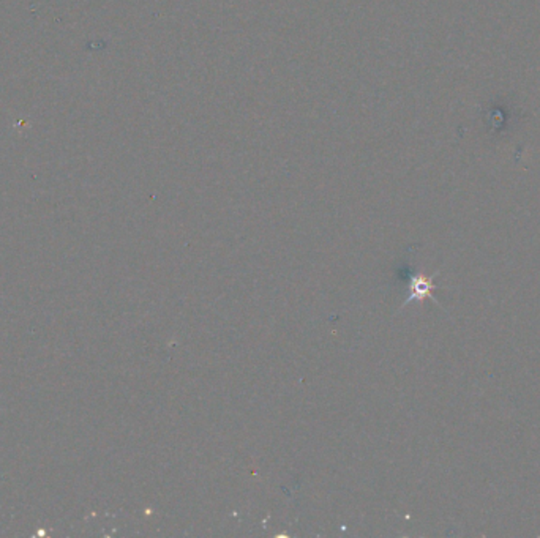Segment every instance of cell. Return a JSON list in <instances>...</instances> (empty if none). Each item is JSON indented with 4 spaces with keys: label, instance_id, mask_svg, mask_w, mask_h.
I'll use <instances>...</instances> for the list:
<instances>
[{
    "label": "cell",
    "instance_id": "obj_1",
    "mask_svg": "<svg viewBox=\"0 0 540 538\" xmlns=\"http://www.w3.org/2000/svg\"><path fill=\"white\" fill-rule=\"evenodd\" d=\"M434 289L433 284V276H414L411 281V297L408 299V302L411 300H423L425 297L432 299V291ZM406 302V303H408Z\"/></svg>",
    "mask_w": 540,
    "mask_h": 538
}]
</instances>
